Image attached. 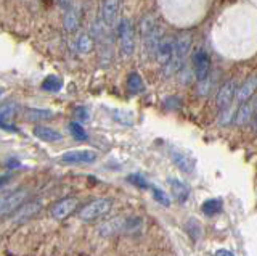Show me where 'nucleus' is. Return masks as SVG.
<instances>
[{
	"mask_svg": "<svg viewBox=\"0 0 257 256\" xmlns=\"http://www.w3.org/2000/svg\"><path fill=\"white\" fill-rule=\"evenodd\" d=\"M236 97V87H235V81H227L222 87L219 94H217V99H215V103H217V108L219 110H223L230 105H233V99Z\"/></svg>",
	"mask_w": 257,
	"mask_h": 256,
	"instance_id": "obj_11",
	"label": "nucleus"
},
{
	"mask_svg": "<svg viewBox=\"0 0 257 256\" xmlns=\"http://www.w3.org/2000/svg\"><path fill=\"white\" fill-rule=\"evenodd\" d=\"M140 34H142L143 50L147 52L148 57L156 58L158 47L164 37V31H163V26H161V23L155 17L148 15V17H145L140 23Z\"/></svg>",
	"mask_w": 257,
	"mask_h": 256,
	"instance_id": "obj_1",
	"label": "nucleus"
},
{
	"mask_svg": "<svg viewBox=\"0 0 257 256\" xmlns=\"http://www.w3.org/2000/svg\"><path fill=\"white\" fill-rule=\"evenodd\" d=\"M255 91H257V76H251V77H247L246 81L238 87L236 97L235 99H236V102L241 105V103L251 100L254 97Z\"/></svg>",
	"mask_w": 257,
	"mask_h": 256,
	"instance_id": "obj_14",
	"label": "nucleus"
},
{
	"mask_svg": "<svg viewBox=\"0 0 257 256\" xmlns=\"http://www.w3.org/2000/svg\"><path fill=\"white\" fill-rule=\"evenodd\" d=\"M10 178H12L10 174H4V176H0V189H2L8 181H10Z\"/></svg>",
	"mask_w": 257,
	"mask_h": 256,
	"instance_id": "obj_36",
	"label": "nucleus"
},
{
	"mask_svg": "<svg viewBox=\"0 0 257 256\" xmlns=\"http://www.w3.org/2000/svg\"><path fill=\"white\" fill-rule=\"evenodd\" d=\"M111 206H112V202L109 198H98V200H93L90 203H87L84 208H80L77 216H79V219L84 222H93L96 219L103 218V216H106L111 211Z\"/></svg>",
	"mask_w": 257,
	"mask_h": 256,
	"instance_id": "obj_5",
	"label": "nucleus"
},
{
	"mask_svg": "<svg viewBox=\"0 0 257 256\" xmlns=\"http://www.w3.org/2000/svg\"><path fill=\"white\" fill-rule=\"evenodd\" d=\"M191 47V36L188 33H180L174 37V53H172V60L171 63L163 68V73L166 77L175 76L177 73H180L185 60H187V55L190 52Z\"/></svg>",
	"mask_w": 257,
	"mask_h": 256,
	"instance_id": "obj_2",
	"label": "nucleus"
},
{
	"mask_svg": "<svg viewBox=\"0 0 257 256\" xmlns=\"http://www.w3.org/2000/svg\"><path fill=\"white\" fill-rule=\"evenodd\" d=\"M169 186H171V190H172V195L174 198L177 200V202L183 203L185 200L188 198V187L185 186V184L179 179H174V178H169L167 179Z\"/></svg>",
	"mask_w": 257,
	"mask_h": 256,
	"instance_id": "obj_19",
	"label": "nucleus"
},
{
	"mask_svg": "<svg viewBox=\"0 0 257 256\" xmlns=\"http://www.w3.org/2000/svg\"><path fill=\"white\" fill-rule=\"evenodd\" d=\"M42 91H45V92H52V94H55V92H60L61 91V87H63V81L58 77V76H47L45 79H44V82H42Z\"/></svg>",
	"mask_w": 257,
	"mask_h": 256,
	"instance_id": "obj_23",
	"label": "nucleus"
},
{
	"mask_svg": "<svg viewBox=\"0 0 257 256\" xmlns=\"http://www.w3.org/2000/svg\"><path fill=\"white\" fill-rule=\"evenodd\" d=\"M26 198V189H16L13 192H7V194L0 195V218H7V216L15 214L24 205Z\"/></svg>",
	"mask_w": 257,
	"mask_h": 256,
	"instance_id": "obj_4",
	"label": "nucleus"
},
{
	"mask_svg": "<svg viewBox=\"0 0 257 256\" xmlns=\"http://www.w3.org/2000/svg\"><path fill=\"white\" fill-rule=\"evenodd\" d=\"M172 53H174V39L164 36L156 52V61L161 65V68H166L171 63Z\"/></svg>",
	"mask_w": 257,
	"mask_h": 256,
	"instance_id": "obj_13",
	"label": "nucleus"
},
{
	"mask_svg": "<svg viewBox=\"0 0 257 256\" xmlns=\"http://www.w3.org/2000/svg\"><path fill=\"white\" fill-rule=\"evenodd\" d=\"M215 256H235L230 250H225V248H220V250L215 251Z\"/></svg>",
	"mask_w": 257,
	"mask_h": 256,
	"instance_id": "obj_35",
	"label": "nucleus"
},
{
	"mask_svg": "<svg viewBox=\"0 0 257 256\" xmlns=\"http://www.w3.org/2000/svg\"><path fill=\"white\" fill-rule=\"evenodd\" d=\"M143 81L139 73H131L127 77V89L131 94H140L143 91Z\"/></svg>",
	"mask_w": 257,
	"mask_h": 256,
	"instance_id": "obj_25",
	"label": "nucleus"
},
{
	"mask_svg": "<svg viewBox=\"0 0 257 256\" xmlns=\"http://www.w3.org/2000/svg\"><path fill=\"white\" fill-rule=\"evenodd\" d=\"M2 92H4V91H2V89H0V95H2Z\"/></svg>",
	"mask_w": 257,
	"mask_h": 256,
	"instance_id": "obj_37",
	"label": "nucleus"
},
{
	"mask_svg": "<svg viewBox=\"0 0 257 256\" xmlns=\"http://www.w3.org/2000/svg\"><path fill=\"white\" fill-rule=\"evenodd\" d=\"M117 39H119V50L124 58H131L135 50V36L134 26L127 18H122L117 25Z\"/></svg>",
	"mask_w": 257,
	"mask_h": 256,
	"instance_id": "obj_6",
	"label": "nucleus"
},
{
	"mask_svg": "<svg viewBox=\"0 0 257 256\" xmlns=\"http://www.w3.org/2000/svg\"><path fill=\"white\" fill-rule=\"evenodd\" d=\"M252 118H257V94H254V97L251 100L241 103L238 107L236 116H235V124L244 126L251 121Z\"/></svg>",
	"mask_w": 257,
	"mask_h": 256,
	"instance_id": "obj_10",
	"label": "nucleus"
},
{
	"mask_svg": "<svg viewBox=\"0 0 257 256\" xmlns=\"http://www.w3.org/2000/svg\"><path fill=\"white\" fill-rule=\"evenodd\" d=\"M77 205H79V200L76 197H66V198H61L58 200L50 210V214L53 219H58L63 221L69 218V216L77 210Z\"/></svg>",
	"mask_w": 257,
	"mask_h": 256,
	"instance_id": "obj_8",
	"label": "nucleus"
},
{
	"mask_svg": "<svg viewBox=\"0 0 257 256\" xmlns=\"http://www.w3.org/2000/svg\"><path fill=\"white\" fill-rule=\"evenodd\" d=\"M16 111H18V105H16V103H5V105L0 107V127L10 131V127L7 126V123L16 115Z\"/></svg>",
	"mask_w": 257,
	"mask_h": 256,
	"instance_id": "obj_20",
	"label": "nucleus"
},
{
	"mask_svg": "<svg viewBox=\"0 0 257 256\" xmlns=\"http://www.w3.org/2000/svg\"><path fill=\"white\" fill-rule=\"evenodd\" d=\"M124 224H125V218L109 219V221L101 224L98 232H100V235H103V237H111L114 234H119V232H122L124 230Z\"/></svg>",
	"mask_w": 257,
	"mask_h": 256,
	"instance_id": "obj_17",
	"label": "nucleus"
},
{
	"mask_svg": "<svg viewBox=\"0 0 257 256\" xmlns=\"http://www.w3.org/2000/svg\"><path fill=\"white\" fill-rule=\"evenodd\" d=\"M119 10H120V0H101L100 5V23L104 29H108L109 33L114 29L119 23Z\"/></svg>",
	"mask_w": 257,
	"mask_h": 256,
	"instance_id": "obj_7",
	"label": "nucleus"
},
{
	"mask_svg": "<svg viewBox=\"0 0 257 256\" xmlns=\"http://www.w3.org/2000/svg\"><path fill=\"white\" fill-rule=\"evenodd\" d=\"M93 41L95 39H92L88 34H80L79 37H77V42H76V49H77V52L79 53H82V55H85V53H90L92 52V49H93Z\"/></svg>",
	"mask_w": 257,
	"mask_h": 256,
	"instance_id": "obj_22",
	"label": "nucleus"
},
{
	"mask_svg": "<svg viewBox=\"0 0 257 256\" xmlns=\"http://www.w3.org/2000/svg\"><path fill=\"white\" fill-rule=\"evenodd\" d=\"M153 198L156 200V202L159 205H163V206H171V198H169V195L166 194L164 190H161V189H153Z\"/></svg>",
	"mask_w": 257,
	"mask_h": 256,
	"instance_id": "obj_31",
	"label": "nucleus"
},
{
	"mask_svg": "<svg viewBox=\"0 0 257 256\" xmlns=\"http://www.w3.org/2000/svg\"><path fill=\"white\" fill-rule=\"evenodd\" d=\"M112 118H114V121L124 124V126H132L134 124L132 113H128V111H124V110H112Z\"/></svg>",
	"mask_w": 257,
	"mask_h": 256,
	"instance_id": "obj_30",
	"label": "nucleus"
},
{
	"mask_svg": "<svg viewBox=\"0 0 257 256\" xmlns=\"http://www.w3.org/2000/svg\"><path fill=\"white\" fill-rule=\"evenodd\" d=\"M127 181L131 182L132 186H135L137 189H148V182H147V179H145V176H142V174L127 176Z\"/></svg>",
	"mask_w": 257,
	"mask_h": 256,
	"instance_id": "obj_32",
	"label": "nucleus"
},
{
	"mask_svg": "<svg viewBox=\"0 0 257 256\" xmlns=\"http://www.w3.org/2000/svg\"><path fill=\"white\" fill-rule=\"evenodd\" d=\"M28 116L31 121H42V119H48L53 116L52 110H44V108H29Z\"/></svg>",
	"mask_w": 257,
	"mask_h": 256,
	"instance_id": "obj_29",
	"label": "nucleus"
},
{
	"mask_svg": "<svg viewBox=\"0 0 257 256\" xmlns=\"http://www.w3.org/2000/svg\"><path fill=\"white\" fill-rule=\"evenodd\" d=\"M32 132H34L37 139L44 142H60L63 139V135L58 131H55L48 126H36L34 129H32Z\"/></svg>",
	"mask_w": 257,
	"mask_h": 256,
	"instance_id": "obj_18",
	"label": "nucleus"
},
{
	"mask_svg": "<svg viewBox=\"0 0 257 256\" xmlns=\"http://www.w3.org/2000/svg\"><path fill=\"white\" fill-rule=\"evenodd\" d=\"M193 66H195V76L198 82L199 95H206L211 89L209 82V74H211V60L204 50H198L193 55Z\"/></svg>",
	"mask_w": 257,
	"mask_h": 256,
	"instance_id": "obj_3",
	"label": "nucleus"
},
{
	"mask_svg": "<svg viewBox=\"0 0 257 256\" xmlns=\"http://www.w3.org/2000/svg\"><path fill=\"white\" fill-rule=\"evenodd\" d=\"M169 156H171L172 163L177 167H179L180 171H183V173H191L193 169H195L196 161L190 155L183 153V151L177 150V148H171V150H169Z\"/></svg>",
	"mask_w": 257,
	"mask_h": 256,
	"instance_id": "obj_12",
	"label": "nucleus"
},
{
	"mask_svg": "<svg viewBox=\"0 0 257 256\" xmlns=\"http://www.w3.org/2000/svg\"><path fill=\"white\" fill-rule=\"evenodd\" d=\"M40 208H42V205H40L39 202H29V203H24L18 211H16L13 214V221L15 222H24L28 221L31 218H34V216L40 211Z\"/></svg>",
	"mask_w": 257,
	"mask_h": 256,
	"instance_id": "obj_15",
	"label": "nucleus"
},
{
	"mask_svg": "<svg viewBox=\"0 0 257 256\" xmlns=\"http://www.w3.org/2000/svg\"><path fill=\"white\" fill-rule=\"evenodd\" d=\"M79 9L74 5H71L68 10H64V18H63V28L66 33H76L79 28Z\"/></svg>",
	"mask_w": 257,
	"mask_h": 256,
	"instance_id": "obj_16",
	"label": "nucleus"
},
{
	"mask_svg": "<svg viewBox=\"0 0 257 256\" xmlns=\"http://www.w3.org/2000/svg\"><path fill=\"white\" fill-rule=\"evenodd\" d=\"M74 116H76V119H77L79 123L87 121V119H88V111H87L85 107H77L74 110Z\"/></svg>",
	"mask_w": 257,
	"mask_h": 256,
	"instance_id": "obj_33",
	"label": "nucleus"
},
{
	"mask_svg": "<svg viewBox=\"0 0 257 256\" xmlns=\"http://www.w3.org/2000/svg\"><path fill=\"white\" fill-rule=\"evenodd\" d=\"M143 227V221L142 218H125V224H124V234H137L140 232Z\"/></svg>",
	"mask_w": 257,
	"mask_h": 256,
	"instance_id": "obj_28",
	"label": "nucleus"
},
{
	"mask_svg": "<svg viewBox=\"0 0 257 256\" xmlns=\"http://www.w3.org/2000/svg\"><path fill=\"white\" fill-rule=\"evenodd\" d=\"M223 210V203L220 198H209L201 205V211L206 216H217Z\"/></svg>",
	"mask_w": 257,
	"mask_h": 256,
	"instance_id": "obj_21",
	"label": "nucleus"
},
{
	"mask_svg": "<svg viewBox=\"0 0 257 256\" xmlns=\"http://www.w3.org/2000/svg\"><path fill=\"white\" fill-rule=\"evenodd\" d=\"M56 4H58V5L61 7V9H64V10H68L69 7L72 5V4H71V0H56Z\"/></svg>",
	"mask_w": 257,
	"mask_h": 256,
	"instance_id": "obj_34",
	"label": "nucleus"
},
{
	"mask_svg": "<svg viewBox=\"0 0 257 256\" xmlns=\"http://www.w3.org/2000/svg\"><path fill=\"white\" fill-rule=\"evenodd\" d=\"M235 116H236V110L233 105H230L227 108L220 110L219 118H217V123H219V126H228L230 123L235 121Z\"/></svg>",
	"mask_w": 257,
	"mask_h": 256,
	"instance_id": "obj_24",
	"label": "nucleus"
},
{
	"mask_svg": "<svg viewBox=\"0 0 257 256\" xmlns=\"http://www.w3.org/2000/svg\"><path fill=\"white\" fill-rule=\"evenodd\" d=\"M96 159L93 150H69L60 156V161L64 164H88Z\"/></svg>",
	"mask_w": 257,
	"mask_h": 256,
	"instance_id": "obj_9",
	"label": "nucleus"
},
{
	"mask_svg": "<svg viewBox=\"0 0 257 256\" xmlns=\"http://www.w3.org/2000/svg\"><path fill=\"white\" fill-rule=\"evenodd\" d=\"M69 132L71 135L74 137L76 140H80V142H84L88 139V134L87 131L82 127V124H80L79 121H71L69 123Z\"/></svg>",
	"mask_w": 257,
	"mask_h": 256,
	"instance_id": "obj_26",
	"label": "nucleus"
},
{
	"mask_svg": "<svg viewBox=\"0 0 257 256\" xmlns=\"http://www.w3.org/2000/svg\"><path fill=\"white\" fill-rule=\"evenodd\" d=\"M185 230H187V234L190 235L193 242H198L201 237V226L196 219H188L185 222Z\"/></svg>",
	"mask_w": 257,
	"mask_h": 256,
	"instance_id": "obj_27",
	"label": "nucleus"
}]
</instances>
